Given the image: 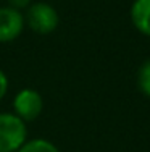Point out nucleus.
Listing matches in <instances>:
<instances>
[{
  "label": "nucleus",
  "instance_id": "1a4fd4ad",
  "mask_svg": "<svg viewBox=\"0 0 150 152\" xmlns=\"http://www.w3.org/2000/svg\"><path fill=\"white\" fill-rule=\"evenodd\" d=\"M31 5V0H8V7L12 8H16V10H23V8H28Z\"/></svg>",
  "mask_w": 150,
  "mask_h": 152
},
{
  "label": "nucleus",
  "instance_id": "7ed1b4c3",
  "mask_svg": "<svg viewBox=\"0 0 150 152\" xmlns=\"http://www.w3.org/2000/svg\"><path fill=\"white\" fill-rule=\"evenodd\" d=\"M44 100L42 96L33 88H24L20 92H16L13 99V110L15 115L21 118L23 121H34L42 113Z\"/></svg>",
  "mask_w": 150,
  "mask_h": 152
},
{
  "label": "nucleus",
  "instance_id": "423d86ee",
  "mask_svg": "<svg viewBox=\"0 0 150 152\" xmlns=\"http://www.w3.org/2000/svg\"><path fill=\"white\" fill-rule=\"evenodd\" d=\"M16 152H60V151L52 141L44 139V137H36V139L26 141Z\"/></svg>",
  "mask_w": 150,
  "mask_h": 152
},
{
  "label": "nucleus",
  "instance_id": "f257e3e1",
  "mask_svg": "<svg viewBox=\"0 0 150 152\" xmlns=\"http://www.w3.org/2000/svg\"><path fill=\"white\" fill-rule=\"evenodd\" d=\"M26 141V121L15 113H0V152H16Z\"/></svg>",
  "mask_w": 150,
  "mask_h": 152
},
{
  "label": "nucleus",
  "instance_id": "20e7f679",
  "mask_svg": "<svg viewBox=\"0 0 150 152\" xmlns=\"http://www.w3.org/2000/svg\"><path fill=\"white\" fill-rule=\"evenodd\" d=\"M24 15L12 7L0 8V44H7L20 37L24 29Z\"/></svg>",
  "mask_w": 150,
  "mask_h": 152
},
{
  "label": "nucleus",
  "instance_id": "f03ea898",
  "mask_svg": "<svg viewBox=\"0 0 150 152\" xmlns=\"http://www.w3.org/2000/svg\"><path fill=\"white\" fill-rule=\"evenodd\" d=\"M26 24L37 34H50L58 28L60 16L57 10L50 3L36 2L28 7L26 12Z\"/></svg>",
  "mask_w": 150,
  "mask_h": 152
},
{
  "label": "nucleus",
  "instance_id": "6e6552de",
  "mask_svg": "<svg viewBox=\"0 0 150 152\" xmlns=\"http://www.w3.org/2000/svg\"><path fill=\"white\" fill-rule=\"evenodd\" d=\"M7 92H8V78L3 70H0V100L7 96Z\"/></svg>",
  "mask_w": 150,
  "mask_h": 152
},
{
  "label": "nucleus",
  "instance_id": "0eeeda50",
  "mask_svg": "<svg viewBox=\"0 0 150 152\" xmlns=\"http://www.w3.org/2000/svg\"><path fill=\"white\" fill-rule=\"evenodd\" d=\"M137 86L142 94L150 97V58L141 66L137 73Z\"/></svg>",
  "mask_w": 150,
  "mask_h": 152
},
{
  "label": "nucleus",
  "instance_id": "39448f33",
  "mask_svg": "<svg viewBox=\"0 0 150 152\" xmlns=\"http://www.w3.org/2000/svg\"><path fill=\"white\" fill-rule=\"evenodd\" d=\"M129 16L136 29L150 37V0H134Z\"/></svg>",
  "mask_w": 150,
  "mask_h": 152
}]
</instances>
